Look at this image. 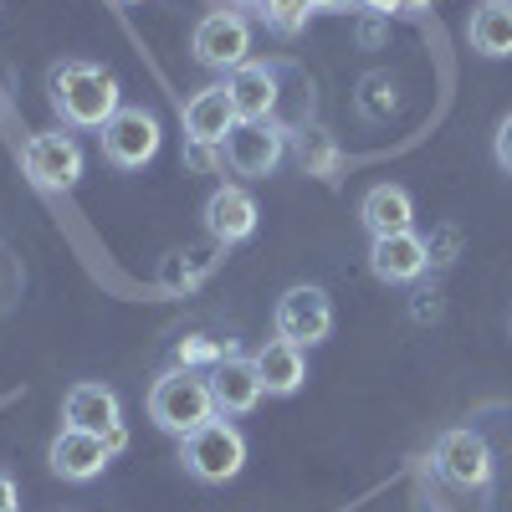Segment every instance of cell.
Here are the masks:
<instances>
[{
    "instance_id": "cell-7",
    "label": "cell",
    "mask_w": 512,
    "mask_h": 512,
    "mask_svg": "<svg viewBox=\"0 0 512 512\" xmlns=\"http://www.w3.org/2000/svg\"><path fill=\"white\" fill-rule=\"evenodd\" d=\"M21 164H26L31 185H41V190H72L82 180V149L72 134H36L26 144Z\"/></svg>"
},
{
    "instance_id": "cell-15",
    "label": "cell",
    "mask_w": 512,
    "mask_h": 512,
    "mask_svg": "<svg viewBox=\"0 0 512 512\" xmlns=\"http://www.w3.org/2000/svg\"><path fill=\"white\" fill-rule=\"evenodd\" d=\"M256 359V374H262V390L267 395H297L308 379V359L297 344H287V338H272V344H262L251 354Z\"/></svg>"
},
{
    "instance_id": "cell-2",
    "label": "cell",
    "mask_w": 512,
    "mask_h": 512,
    "mask_svg": "<svg viewBox=\"0 0 512 512\" xmlns=\"http://www.w3.org/2000/svg\"><path fill=\"white\" fill-rule=\"evenodd\" d=\"M149 415L159 431L169 436H190L200 431L205 420H216V395H210V379H200L195 369H169L154 379V390H149Z\"/></svg>"
},
{
    "instance_id": "cell-22",
    "label": "cell",
    "mask_w": 512,
    "mask_h": 512,
    "mask_svg": "<svg viewBox=\"0 0 512 512\" xmlns=\"http://www.w3.org/2000/svg\"><path fill=\"white\" fill-rule=\"evenodd\" d=\"M256 6H262L267 26H272V31H282V36L303 31V26H308V16H313L308 0H256Z\"/></svg>"
},
{
    "instance_id": "cell-12",
    "label": "cell",
    "mask_w": 512,
    "mask_h": 512,
    "mask_svg": "<svg viewBox=\"0 0 512 512\" xmlns=\"http://www.w3.org/2000/svg\"><path fill=\"white\" fill-rule=\"evenodd\" d=\"M431 262V246H425L415 231H400V236H374V251H369V267L379 282H415Z\"/></svg>"
},
{
    "instance_id": "cell-3",
    "label": "cell",
    "mask_w": 512,
    "mask_h": 512,
    "mask_svg": "<svg viewBox=\"0 0 512 512\" xmlns=\"http://www.w3.org/2000/svg\"><path fill=\"white\" fill-rule=\"evenodd\" d=\"M180 456L190 466V477H200V482H231L246 466V441H241V431L226 415H216V420H205L200 431L185 436Z\"/></svg>"
},
{
    "instance_id": "cell-28",
    "label": "cell",
    "mask_w": 512,
    "mask_h": 512,
    "mask_svg": "<svg viewBox=\"0 0 512 512\" xmlns=\"http://www.w3.org/2000/svg\"><path fill=\"white\" fill-rule=\"evenodd\" d=\"M308 6H313V11H328V6H338V0H308Z\"/></svg>"
},
{
    "instance_id": "cell-20",
    "label": "cell",
    "mask_w": 512,
    "mask_h": 512,
    "mask_svg": "<svg viewBox=\"0 0 512 512\" xmlns=\"http://www.w3.org/2000/svg\"><path fill=\"white\" fill-rule=\"evenodd\" d=\"M216 262H221V241H216V246H190V251H175V256L164 262L159 282H164V287H190V282H200L205 272H216Z\"/></svg>"
},
{
    "instance_id": "cell-23",
    "label": "cell",
    "mask_w": 512,
    "mask_h": 512,
    "mask_svg": "<svg viewBox=\"0 0 512 512\" xmlns=\"http://www.w3.org/2000/svg\"><path fill=\"white\" fill-rule=\"evenodd\" d=\"M226 354L216 349V344H205V338H190V344H180V364L190 369V364H210V369H216Z\"/></svg>"
},
{
    "instance_id": "cell-17",
    "label": "cell",
    "mask_w": 512,
    "mask_h": 512,
    "mask_svg": "<svg viewBox=\"0 0 512 512\" xmlns=\"http://www.w3.org/2000/svg\"><path fill=\"white\" fill-rule=\"evenodd\" d=\"M62 415H67V425H77V431L108 436L118 425V395L108 390V384H72Z\"/></svg>"
},
{
    "instance_id": "cell-24",
    "label": "cell",
    "mask_w": 512,
    "mask_h": 512,
    "mask_svg": "<svg viewBox=\"0 0 512 512\" xmlns=\"http://www.w3.org/2000/svg\"><path fill=\"white\" fill-rule=\"evenodd\" d=\"M497 164L502 169H512V113L502 118V128H497Z\"/></svg>"
},
{
    "instance_id": "cell-9",
    "label": "cell",
    "mask_w": 512,
    "mask_h": 512,
    "mask_svg": "<svg viewBox=\"0 0 512 512\" xmlns=\"http://www.w3.org/2000/svg\"><path fill=\"white\" fill-rule=\"evenodd\" d=\"M436 472L451 487H482L492 477V451L477 431H446L436 441Z\"/></svg>"
},
{
    "instance_id": "cell-21",
    "label": "cell",
    "mask_w": 512,
    "mask_h": 512,
    "mask_svg": "<svg viewBox=\"0 0 512 512\" xmlns=\"http://www.w3.org/2000/svg\"><path fill=\"white\" fill-rule=\"evenodd\" d=\"M297 159H303L308 175H323V180H333V169H338V149L323 128H308V134L297 139Z\"/></svg>"
},
{
    "instance_id": "cell-13",
    "label": "cell",
    "mask_w": 512,
    "mask_h": 512,
    "mask_svg": "<svg viewBox=\"0 0 512 512\" xmlns=\"http://www.w3.org/2000/svg\"><path fill=\"white\" fill-rule=\"evenodd\" d=\"M205 231H210V241H221V246L246 241L256 231V200L241 185H221L216 195L205 200Z\"/></svg>"
},
{
    "instance_id": "cell-5",
    "label": "cell",
    "mask_w": 512,
    "mask_h": 512,
    "mask_svg": "<svg viewBox=\"0 0 512 512\" xmlns=\"http://www.w3.org/2000/svg\"><path fill=\"white\" fill-rule=\"evenodd\" d=\"M103 154L118 169H144L159 154V118L144 108H118L103 123Z\"/></svg>"
},
{
    "instance_id": "cell-27",
    "label": "cell",
    "mask_w": 512,
    "mask_h": 512,
    "mask_svg": "<svg viewBox=\"0 0 512 512\" xmlns=\"http://www.w3.org/2000/svg\"><path fill=\"white\" fill-rule=\"evenodd\" d=\"M108 446H113V451H123V446H128V431H123V420H118L113 431H108Z\"/></svg>"
},
{
    "instance_id": "cell-14",
    "label": "cell",
    "mask_w": 512,
    "mask_h": 512,
    "mask_svg": "<svg viewBox=\"0 0 512 512\" xmlns=\"http://www.w3.org/2000/svg\"><path fill=\"white\" fill-rule=\"evenodd\" d=\"M236 128V108L226 98V88H205L185 103V139L190 144H205V149H221L226 134Z\"/></svg>"
},
{
    "instance_id": "cell-19",
    "label": "cell",
    "mask_w": 512,
    "mask_h": 512,
    "mask_svg": "<svg viewBox=\"0 0 512 512\" xmlns=\"http://www.w3.org/2000/svg\"><path fill=\"white\" fill-rule=\"evenodd\" d=\"M472 47L482 57H512V0H487L472 11Z\"/></svg>"
},
{
    "instance_id": "cell-11",
    "label": "cell",
    "mask_w": 512,
    "mask_h": 512,
    "mask_svg": "<svg viewBox=\"0 0 512 512\" xmlns=\"http://www.w3.org/2000/svg\"><path fill=\"white\" fill-rule=\"evenodd\" d=\"M210 395H216V415H246L262 400V374H256V359L226 354L216 369H210Z\"/></svg>"
},
{
    "instance_id": "cell-29",
    "label": "cell",
    "mask_w": 512,
    "mask_h": 512,
    "mask_svg": "<svg viewBox=\"0 0 512 512\" xmlns=\"http://www.w3.org/2000/svg\"><path fill=\"white\" fill-rule=\"evenodd\" d=\"M118 6H139V0H118Z\"/></svg>"
},
{
    "instance_id": "cell-10",
    "label": "cell",
    "mask_w": 512,
    "mask_h": 512,
    "mask_svg": "<svg viewBox=\"0 0 512 512\" xmlns=\"http://www.w3.org/2000/svg\"><path fill=\"white\" fill-rule=\"evenodd\" d=\"M108 461H113L108 436H93V431H77V425H67V431L52 441V472L67 477V482H93V477H103Z\"/></svg>"
},
{
    "instance_id": "cell-26",
    "label": "cell",
    "mask_w": 512,
    "mask_h": 512,
    "mask_svg": "<svg viewBox=\"0 0 512 512\" xmlns=\"http://www.w3.org/2000/svg\"><path fill=\"white\" fill-rule=\"evenodd\" d=\"M364 11H379V16H390V11H400V0H359Z\"/></svg>"
},
{
    "instance_id": "cell-18",
    "label": "cell",
    "mask_w": 512,
    "mask_h": 512,
    "mask_svg": "<svg viewBox=\"0 0 512 512\" xmlns=\"http://www.w3.org/2000/svg\"><path fill=\"white\" fill-rule=\"evenodd\" d=\"M359 216H364L369 236H400L415 226V200L400 185H374L359 205Z\"/></svg>"
},
{
    "instance_id": "cell-16",
    "label": "cell",
    "mask_w": 512,
    "mask_h": 512,
    "mask_svg": "<svg viewBox=\"0 0 512 512\" xmlns=\"http://www.w3.org/2000/svg\"><path fill=\"white\" fill-rule=\"evenodd\" d=\"M226 98L236 108V118H272L277 108V77L256 62H241L231 77H226Z\"/></svg>"
},
{
    "instance_id": "cell-8",
    "label": "cell",
    "mask_w": 512,
    "mask_h": 512,
    "mask_svg": "<svg viewBox=\"0 0 512 512\" xmlns=\"http://www.w3.org/2000/svg\"><path fill=\"white\" fill-rule=\"evenodd\" d=\"M251 52V26L236 16V11H210L200 26H195V57L205 67H221V72H236Z\"/></svg>"
},
{
    "instance_id": "cell-1",
    "label": "cell",
    "mask_w": 512,
    "mask_h": 512,
    "mask_svg": "<svg viewBox=\"0 0 512 512\" xmlns=\"http://www.w3.org/2000/svg\"><path fill=\"white\" fill-rule=\"evenodd\" d=\"M52 108L77 128H103L118 113V77L93 62H62L52 72Z\"/></svg>"
},
{
    "instance_id": "cell-25",
    "label": "cell",
    "mask_w": 512,
    "mask_h": 512,
    "mask_svg": "<svg viewBox=\"0 0 512 512\" xmlns=\"http://www.w3.org/2000/svg\"><path fill=\"white\" fill-rule=\"evenodd\" d=\"M16 502H21V497H16V482L0 472V512H16Z\"/></svg>"
},
{
    "instance_id": "cell-4",
    "label": "cell",
    "mask_w": 512,
    "mask_h": 512,
    "mask_svg": "<svg viewBox=\"0 0 512 512\" xmlns=\"http://www.w3.org/2000/svg\"><path fill=\"white\" fill-rule=\"evenodd\" d=\"M282 154H287V134L272 118H236V128L221 144V159L236 175H251V180H267L282 164Z\"/></svg>"
},
{
    "instance_id": "cell-6",
    "label": "cell",
    "mask_w": 512,
    "mask_h": 512,
    "mask_svg": "<svg viewBox=\"0 0 512 512\" xmlns=\"http://www.w3.org/2000/svg\"><path fill=\"white\" fill-rule=\"evenodd\" d=\"M333 333V303L323 287H292L282 303H277V338L297 349H313Z\"/></svg>"
}]
</instances>
